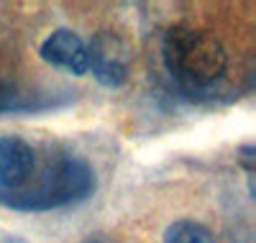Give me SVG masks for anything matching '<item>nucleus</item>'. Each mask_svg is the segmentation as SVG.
<instances>
[{
	"instance_id": "obj_3",
	"label": "nucleus",
	"mask_w": 256,
	"mask_h": 243,
	"mask_svg": "<svg viewBox=\"0 0 256 243\" xmlns=\"http://www.w3.org/2000/svg\"><path fill=\"white\" fill-rule=\"evenodd\" d=\"M88 70H92L100 84L120 87L131 70V52H128L126 41L108 31L98 34L88 46Z\"/></svg>"
},
{
	"instance_id": "obj_5",
	"label": "nucleus",
	"mask_w": 256,
	"mask_h": 243,
	"mask_svg": "<svg viewBox=\"0 0 256 243\" xmlns=\"http://www.w3.org/2000/svg\"><path fill=\"white\" fill-rule=\"evenodd\" d=\"M41 59L54 64L59 70H67L77 77H82L88 72V46H84V41L70 28L54 31L44 44H41Z\"/></svg>"
},
{
	"instance_id": "obj_2",
	"label": "nucleus",
	"mask_w": 256,
	"mask_h": 243,
	"mask_svg": "<svg viewBox=\"0 0 256 243\" xmlns=\"http://www.w3.org/2000/svg\"><path fill=\"white\" fill-rule=\"evenodd\" d=\"M95 190V174L77 156L59 159L38 182L36 190L28 192H13V194H0V200L13 208L24 210H49V208H62L70 202L84 200Z\"/></svg>"
},
{
	"instance_id": "obj_4",
	"label": "nucleus",
	"mask_w": 256,
	"mask_h": 243,
	"mask_svg": "<svg viewBox=\"0 0 256 243\" xmlns=\"http://www.w3.org/2000/svg\"><path fill=\"white\" fill-rule=\"evenodd\" d=\"M34 174V148L18 136H0V194L26 187Z\"/></svg>"
},
{
	"instance_id": "obj_6",
	"label": "nucleus",
	"mask_w": 256,
	"mask_h": 243,
	"mask_svg": "<svg viewBox=\"0 0 256 243\" xmlns=\"http://www.w3.org/2000/svg\"><path fill=\"white\" fill-rule=\"evenodd\" d=\"M164 243H216L212 233L195 220H177L166 228Z\"/></svg>"
},
{
	"instance_id": "obj_1",
	"label": "nucleus",
	"mask_w": 256,
	"mask_h": 243,
	"mask_svg": "<svg viewBox=\"0 0 256 243\" xmlns=\"http://www.w3.org/2000/svg\"><path fill=\"white\" fill-rule=\"evenodd\" d=\"M162 56L166 72L187 87L210 84L223 74L228 62L223 44L216 36L192 26L169 28L162 44Z\"/></svg>"
}]
</instances>
